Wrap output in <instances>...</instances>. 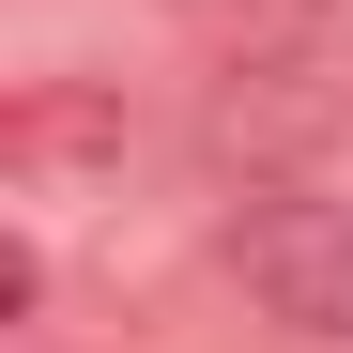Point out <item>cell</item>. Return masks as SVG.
<instances>
[{
	"label": "cell",
	"mask_w": 353,
	"mask_h": 353,
	"mask_svg": "<svg viewBox=\"0 0 353 353\" xmlns=\"http://www.w3.org/2000/svg\"><path fill=\"white\" fill-rule=\"evenodd\" d=\"M0 185H16V200L123 185V77H31L16 108H0Z\"/></svg>",
	"instance_id": "obj_2"
},
{
	"label": "cell",
	"mask_w": 353,
	"mask_h": 353,
	"mask_svg": "<svg viewBox=\"0 0 353 353\" xmlns=\"http://www.w3.org/2000/svg\"><path fill=\"white\" fill-rule=\"evenodd\" d=\"M323 123H338L323 62H230V92H215V139H230V154H261V185H292V154H307Z\"/></svg>",
	"instance_id": "obj_3"
},
{
	"label": "cell",
	"mask_w": 353,
	"mask_h": 353,
	"mask_svg": "<svg viewBox=\"0 0 353 353\" xmlns=\"http://www.w3.org/2000/svg\"><path fill=\"white\" fill-rule=\"evenodd\" d=\"M200 16H292V0H200Z\"/></svg>",
	"instance_id": "obj_4"
},
{
	"label": "cell",
	"mask_w": 353,
	"mask_h": 353,
	"mask_svg": "<svg viewBox=\"0 0 353 353\" xmlns=\"http://www.w3.org/2000/svg\"><path fill=\"white\" fill-rule=\"evenodd\" d=\"M230 276H246L261 323L353 353V200L338 185H307V169H292V185H246L230 200Z\"/></svg>",
	"instance_id": "obj_1"
}]
</instances>
